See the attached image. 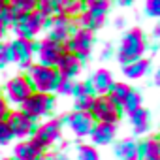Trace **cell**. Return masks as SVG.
Segmentation results:
<instances>
[{"mask_svg":"<svg viewBox=\"0 0 160 160\" xmlns=\"http://www.w3.org/2000/svg\"><path fill=\"white\" fill-rule=\"evenodd\" d=\"M147 47H149L147 45V36L143 34L141 28L134 27V28L124 32V36L121 40V45L117 49V60L122 66L132 62V60H138V58H141L145 55Z\"/></svg>","mask_w":160,"mask_h":160,"instance_id":"1","label":"cell"},{"mask_svg":"<svg viewBox=\"0 0 160 160\" xmlns=\"http://www.w3.org/2000/svg\"><path fill=\"white\" fill-rule=\"evenodd\" d=\"M27 77L34 92H47V94H55L62 81V75L55 68H47L42 64H32L27 70Z\"/></svg>","mask_w":160,"mask_h":160,"instance_id":"2","label":"cell"},{"mask_svg":"<svg viewBox=\"0 0 160 160\" xmlns=\"http://www.w3.org/2000/svg\"><path fill=\"white\" fill-rule=\"evenodd\" d=\"M57 100L55 94H47V92H32L23 104H21V111L30 117L32 121H40L47 115H51L55 111Z\"/></svg>","mask_w":160,"mask_h":160,"instance_id":"3","label":"cell"},{"mask_svg":"<svg viewBox=\"0 0 160 160\" xmlns=\"http://www.w3.org/2000/svg\"><path fill=\"white\" fill-rule=\"evenodd\" d=\"M45 15H42L40 12H30V13H23L19 15L12 28L17 34V38H25V40H36V36L40 32H43V25H45Z\"/></svg>","mask_w":160,"mask_h":160,"instance_id":"4","label":"cell"},{"mask_svg":"<svg viewBox=\"0 0 160 160\" xmlns=\"http://www.w3.org/2000/svg\"><path fill=\"white\" fill-rule=\"evenodd\" d=\"M92 45H94V32L85 30V28H77V30L62 43L64 51L75 55L79 60H81V64L89 58V55H91V51H92Z\"/></svg>","mask_w":160,"mask_h":160,"instance_id":"5","label":"cell"},{"mask_svg":"<svg viewBox=\"0 0 160 160\" xmlns=\"http://www.w3.org/2000/svg\"><path fill=\"white\" fill-rule=\"evenodd\" d=\"M43 30H47V40L64 43V42L77 30V25H75V19H73V17L57 15V13H55V15H51V17L45 19Z\"/></svg>","mask_w":160,"mask_h":160,"instance_id":"6","label":"cell"},{"mask_svg":"<svg viewBox=\"0 0 160 160\" xmlns=\"http://www.w3.org/2000/svg\"><path fill=\"white\" fill-rule=\"evenodd\" d=\"M62 138V124L58 119H51V121H45L43 124H38L34 136L30 138V141L42 151H49L55 143H58Z\"/></svg>","mask_w":160,"mask_h":160,"instance_id":"7","label":"cell"},{"mask_svg":"<svg viewBox=\"0 0 160 160\" xmlns=\"http://www.w3.org/2000/svg\"><path fill=\"white\" fill-rule=\"evenodd\" d=\"M6 124L12 132L13 138H17L19 141L21 139H30L38 128V121H32L30 117H27L21 109L19 111H10L6 115Z\"/></svg>","mask_w":160,"mask_h":160,"instance_id":"8","label":"cell"},{"mask_svg":"<svg viewBox=\"0 0 160 160\" xmlns=\"http://www.w3.org/2000/svg\"><path fill=\"white\" fill-rule=\"evenodd\" d=\"M94 119V122H109L117 124L122 119V109L115 104H111L106 96H96L92 102V108L89 111Z\"/></svg>","mask_w":160,"mask_h":160,"instance_id":"9","label":"cell"},{"mask_svg":"<svg viewBox=\"0 0 160 160\" xmlns=\"http://www.w3.org/2000/svg\"><path fill=\"white\" fill-rule=\"evenodd\" d=\"M32 92L34 91H32V85L28 81V77L27 75H15V77L8 79L2 96L6 98V102L15 104V106H21Z\"/></svg>","mask_w":160,"mask_h":160,"instance_id":"10","label":"cell"},{"mask_svg":"<svg viewBox=\"0 0 160 160\" xmlns=\"http://www.w3.org/2000/svg\"><path fill=\"white\" fill-rule=\"evenodd\" d=\"M58 121H60V124H66L77 138L89 136L92 126H94V119L87 111H73V113H68V115L60 117Z\"/></svg>","mask_w":160,"mask_h":160,"instance_id":"11","label":"cell"},{"mask_svg":"<svg viewBox=\"0 0 160 160\" xmlns=\"http://www.w3.org/2000/svg\"><path fill=\"white\" fill-rule=\"evenodd\" d=\"M64 47L62 43L58 42H53V40H42L40 42V47H38V53H36V58H38V64L42 66H47V68H55L57 62L60 60V57L64 55Z\"/></svg>","mask_w":160,"mask_h":160,"instance_id":"12","label":"cell"},{"mask_svg":"<svg viewBox=\"0 0 160 160\" xmlns=\"http://www.w3.org/2000/svg\"><path fill=\"white\" fill-rule=\"evenodd\" d=\"M77 28H85V30H100L108 19V10H98V8H85L79 15L73 17Z\"/></svg>","mask_w":160,"mask_h":160,"instance_id":"13","label":"cell"},{"mask_svg":"<svg viewBox=\"0 0 160 160\" xmlns=\"http://www.w3.org/2000/svg\"><path fill=\"white\" fill-rule=\"evenodd\" d=\"M12 51H13V60L19 64L21 70H28L34 62V51H32V40H25V38H15L12 43Z\"/></svg>","mask_w":160,"mask_h":160,"instance_id":"14","label":"cell"},{"mask_svg":"<svg viewBox=\"0 0 160 160\" xmlns=\"http://www.w3.org/2000/svg\"><path fill=\"white\" fill-rule=\"evenodd\" d=\"M117 134V124H109V122H94L92 130H91V141L94 147H102V145H109L115 139Z\"/></svg>","mask_w":160,"mask_h":160,"instance_id":"15","label":"cell"},{"mask_svg":"<svg viewBox=\"0 0 160 160\" xmlns=\"http://www.w3.org/2000/svg\"><path fill=\"white\" fill-rule=\"evenodd\" d=\"M55 70H57L62 77L73 79L79 72H81V60H79L75 55H72V53H64V55L60 57V60L57 62Z\"/></svg>","mask_w":160,"mask_h":160,"instance_id":"16","label":"cell"},{"mask_svg":"<svg viewBox=\"0 0 160 160\" xmlns=\"http://www.w3.org/2000/svg\"><path fill=\"white\" fill-rule=\"evenodd\" d=\"M151 66H152V60L141 57V58H138V60H132V62L124 64V66H122V73H124L126 79H141V77L149 75Z\"/></svg>","mask_w":160,"mask_h":160,"instance_id":"17","label":"cell"},{"mask_svg":"<svg viewBox=\"0 0 160 160\" xmlns=\"http://www.w3.org/2000/svg\"><path fill=\"white\" fill-rule=\"evenodd\" d=\"M42 151L30 141V139H21L15 147H13V156L15 160H40L42 158Z\"/></svg>","mask_w":160,"mask_h":160,"instance_id":"18","label":"cell"},{"mask_svg":"<svg viewBox=\"0 0 160 160\" xmlns=\"http://www.w3.org/2000/svg\"><path fill=\"white\" fill-rule=\"evenodd\" d=\"M113 154L117 160H139V152H138V141L134 139H121L115 143Z\"/></svg>","mask_w":160,"mask_h":160,"instance_id":"19","label":"cell"},{"mask_svg":"<svg viewBox=\"0 0 160 160\" xmlns=\"http://www.w3.org/2000/svg\"><path fill=\"white\" fill-rule=\"evenodd\" d=\"M91 81H92V87H94L96 96H106V92L109 91V87L113 83V75H111L109 70L100 68V70L94 72V75L91 77Z\"/></svg>","mask_w":160,"mask_h":160,"instance_id":"20","label":"cell"},{"mask_svg":"<svg viewBox=\"0 0 160 160\" xmlns=\"http://www.w3.org/2000/svg\"><path fill=\"white\" fill-rule=\"evenodd\" d=\"M128 119H130V124H132L136 134H147L149 132V128H151V113H149V109L139 108V109L132 111L128 115Z\"/></svg>","mask_w":160,"mask_h":160,"instance_id":"21","label":"cell"},{"mask_svg":"<svg viewBox=\"0 0 160 160\" xmlns=\"http://www.w3.org/2000/svg\"><path fill=\"white\" fill-rule=\"evenodd\" d=\"M138 152H139V160L145 158H160V139L156 136H149L143 141L138 143Z\"/></svg>","mask_w":160,"mask_h":160,"instance_id":"22","label":"cell"},{"mask_svg":"<svg viewBox=\"0 0 160 160\" xmlns=\"http://www.w3.org/2000/svg\"><path fill=\"white\" fill-rule=\"evenodd\" d=\"M130 85L128 83H124V81H113L111 83V87H109V91L106 92V98L111 102V104H115V106H122V102L126 100V96H128V92H130Z\"/></svg>","mask_w":160,"mask_h":160,"instance_id":"23","label":"cell"},{"mask_svg":"<svg viewBox=\"0 0 160 160\" xmlns=\"http://www.w3.org/2000/svg\"><path fill=\"white\" fill-rule=\"evenodd\" d=\"M83 12V0H55V13L75 17Z\"/></svg>","mask_w":160,"mask_h":160,"instance_id":"24","label":"cell"},{"mask_svg":"<svg viewBox=\"0 0 160 160\" xmlns=\"http://www.w3.org/2000/svg\"><path fill=\"white\" fill-rule=\"evenodd\" d=\"M141 104H143V96H141V92H139L138 89H130V92H128V96H126V100L122 102V106H121V109H122V113H126V115H130L132 111H136V109H139V108H141Z\"/></svg>","mask_w":160,"mask_h":160,"instance_id":"25","label":"cell"},{"mask_svg":"<svg viewBox=\"0 0 160 160\" xmlns=\"http://www.w3.org/2000/svg\"><path fill=\"white\" fill-rule=\"evenodd\" d=\"M8 6L15 13V17L23 13H30L36 10V0H8Z\"/></svg>","mask_w":160,"mask_h":160,"instance_id":"26","label":"cell"},{"mask_svg":"<svg viewBox=\"0 0 160 160\" xmlns=\"http://www.w3.org/2000/svg\"><path fill=\"white\" fill-rule=\"evenodd\" d=\"M72 96H73V98H79V96H96L94 87H92V81H91V79H87V81L73 83Z\"/></svg>","mask_w":160,"mask_h":160,"instance_id":"27","label":"cell"},{"mask_svg":"<svg viewBox=\"0 0 160 160\" xmlns=\"http://www.w3.org/2000/svg\"><path fill=\"white\" fill-rule=\"evenodd\" d=\"M77 160H100V152L94 145H79L77 147Z\"/></svg>","mask_w":160,"mask_h":160,"instance_id":"28","label":"cell"},{"mask_svg":"<svg viewBox=\"0 0 160 160\" xmlns=\"http://www.w3.org/2000/svg\"><path fill=\"white\" fill-rule=\"evenodd\" d=\"M13 51H12V45L10 43H2L0 42V70L6 68L8 64H13Z\"/></svg>","mask_w":160,"mask_h":160,"instance_id":"29","label":"cell"},{"mask_svg":"<svg viewBox=\"0 0 160 160\" xmlns=\"http://www.w3.org/2000/svg\"><path fill=\"white\" fill-rule=\"evenodd\" d=\"M36 12L45 17L55 15V0H36Z\"/></svg>","mask_w":160,"mask_h":160,"instance_id":"30","label":"cell"},{"mask_svg":"<svg viewBox=\"0 0 160 160\" xmlns=\"http://www.w3.org/2000/svg\"><path fill=\"white\" fill-rule=\"evenodd\" d=\"M94 98L96 96H79V98H75V104H73V111H91V108H92V102H94Z\"/></svg>","mask_w":160,"mask_h":160,"instance_id":"31","label":"cell"},{"mask_svg":"<svg viewBox=\"0 0 160 160\" xmlns=\"http://www.w3.org/2000/svg\"><path fill=\"white\" fill-rule=\"evenodd\" d=\"M17 17H15V13L12 12V8L6 4V6H2L0 8V23H2L6 28H10L12 25H13V21H15Z\"/></svg>","mask_w":160,"mask_h":160,"instance_id":"32","label":"cell"},{"mask_svg":"<svg viewBox=\"0 0 160 160\" xmlns=\"http://www.w3.org/2000/svg\"><path fill=\"white\" fill-rule=\"evenodd\" d=\"M111 0H83V10L85 8H98V10H108L109 12Z\"/></svg>","mask_w":160,"mask_h":160,"instance_id":"33","label":"cell"},{"mask_svg":"<svg viewBox=\"0 0 160 160\" xmlns=\"http://www.w3.org/2000/svg\"><path fill=\"white\" fill-rule=\"evenodd\" d=\"M145 13L149 17H160V0H147L145 2Z\"/></svg>","mask_w":160,"mask_h":160,"instance_id":"34","label":"cell"},{"mask_svg":"<svg viewBox=\"0 0 160 160\" xmlns=\"http://www.w3.org/2000/svg\"><path fill=\"white\" fill-rule=\"evenodd\" d=\"M12 139H13V136H12V132H10V128H8L6 121H0V147H2V145H8Z\"/></svg>","mask_w":160,"mask_h":160,"instance_id":"35","label":"cell"},{"mask_svg":"<svg viewBox=\"0 0 160 160\" xmlns=\"http://www.w3.org/2000/svg\"><path fill=\"white\" fill-rule=\"evenodd\" d=\"M72 89H73V81H72V79L62 77V81H60L57 92H58V94H64V96H70V94H72Z\"/></svg>","mask_w":160,"mask_h":160,"instance_id":"36","label":"cell"},{"mask_svg":"<svg viewBox=\"0 0 160 160\" xmlns=\"http://www.w3.org/2000/svg\"><path fill=\"white\" fill-rule=\"evenodd\" d=\"M8 113H10V108H8V102H6V98L2 96V92H0V121H4Z\"/></svg>","mask_w":160,"mask_h":160,"instance_id":"37","label":"cell"},{"mask_svg":"<svg viewBox=\"0 0 160 160\" xmlns=\"http://www.w3.org/2000/svg\"><path fill=\"white\" fill-rule=\"evenodd\" d=\"M47 158L49 160H72L70 154L62 152V151H57V152H47Z\"/></svg>","mask_w":160,"mask_h":160,"instance_id":"38","label":"cell"},{"mask_svg":"<svg viewBox=\"0 0 160 160\" xmlns=\"http://www.w3.org/2000/svg\"><path fill=\"white\" fill-rule=\"evenodd\" d=\"M113 55H115V49H113L111 45H106V47H104V51H102V58H104V60H108V58H111Z\"/></svg>","mask_w":160,"mask_h":160,"instance_id":"39","label":"cell"},{"mask_svg":"<svg viewBox=\"0 0 160 160\" xmlns=\"http://www.w3.org/2000/svg\"><path fill=\"white\" fill-rule=\"evenodd\" d=\"M115 27H117V28H124V27H126V19H124V17H117Z\"/></svg>","mask_w":160,"mask_h":160,"instance_id":"40","label":"cell"},{"mask_svg":"<svg viewBox=\"0 0 160 160\" xmlns=\"http://www.w3.org/2000/svg\"><path fill=\"white\" fill-rule=\"evenodd\" d=\"M134 2H136V0H117L119 6H132Z\"/></svg>","mask_w":160,"mask_h":160,"instance_id":"41","label":"cell"},{"mask_svg":"<svg viewBox=\"0 0 160 160\" xmlns=\"http://www.w3.org/2000/svg\"><path fill=\"white\" fill-rule=\"evenodd\" d=\"M6 32H8V28H6V27H4L2 23H0V42H2V38L6 36Z\"/></svg>","mask_w":160,"mask_h":160,"instance_id":"42","label":"cell"},{"mask_svg":"<svg viewBox=\"0 0 160 160\" xmlns=\"http://www.w3.org/2000/svg\"><path fill=\"white\" fill-rule=\"evenodd\" d=\"M152 34H154V38H158L160 36V27H154V32Z\"/></svg>","mask_w":160,"mask_h":160,"instance_id":"43","label":"cell"},{"mask_svg":"<svg viewBox=\"0 0 160 160\" xmlns=\"http://www.w3.org/2000/svg\"><path fill=\"white\" fill-rule=\"evenodd\" d=\"M8 4V0H0V8H2V6H6Z\"/></svg>","mask_w":160,"mask_h":160,"instance_id":"44","label":"cell"},{"mask_svg":"<svg viewBox=\"0 0 160 160\" xmlns=\"http://www.w3.org/2000/svg\"><path fill=\"white\" fill-rule=\"evenodd\" d=\"M40 160H49V158H47V152H43V154H42V158H40Z\"/></svg>","mask_w":160,"mask_h":160,"instance_id":"45","label":"cell"},{"mask_svg":"<svg viewBox=\"0 0 160 160\" xmlns=\"http://www.w3.org/2000/svg\"><path fill=\"white\" fill-rule=\"evenodd\" d=\"M2 160H15V158H2Z\"/></svg>","mask_w":160,"mask_h":160,"instance_id":"46","label":"cell"}]
</instances>
